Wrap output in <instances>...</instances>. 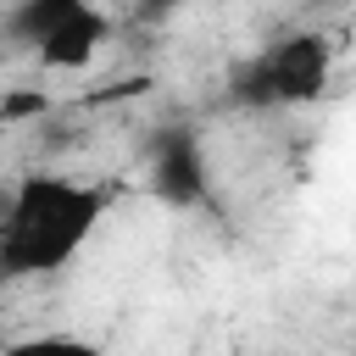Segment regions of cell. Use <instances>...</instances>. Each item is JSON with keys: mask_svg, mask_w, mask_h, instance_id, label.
I'll return each mask as SVG.
<instances>
[{"mask_svg": "<svg viewBox=\"0 0 356 356\" xmlns=\"http://www.w3.org/2000/svg\"><path fill=\"white\" fill-rule=\"evenodd\" d=\"M100 211H106L100 189L56 178V172H28L11 189V206L0 217V273L6 278L61 273L95 234Z\"/></svg>", "mask_w": 356, "mask_h": 356, "instance_id": "obj_1", "label": "cell"}, {"mask_svg": "<svg viewBox=\"0 0 356 356\" xmlns=\"http://www.w3.org/2000/svg\"><path fill=\"white\" fill-rule=\"evenodd\" d=\"M178 6H184V0H139V6H134V17H139V22H167Z\"/></svg>", "mask_w": 356, "mask_h": 356, "instance_id": "obj_8", "label": "cell"}, {"mask_svg": "<svg viewBox=\"0 0 356 356\" xmlns=\"http://www.w3.org/2000/svg\"><path fill=\"white\" fill-rule=\"evenodd\" d=\"M78 6H89V0H17V11H11V22H6V33L39 50V39H44L50 28H61Z\"/></svg>", "mask_w": 356, "mask_h": 356, "instance_id": "obj_5", "label": "cell"}, {"mask_svg": "<svg viewBox=\"0 0 356 356\" xmlns=\"http://www.w3.org/2000/svg\"><path fill=\"white\" fill-rule=\"evenodd\" d=\"M150 189H156V200H167V206H178V211L206 200V156H200V139H195L189 128H178V134H167V139L156 145Z\"/></svg>", "mask_w": 356, "mask_h": 356, "instance_id": "obj_3", "label": "cell"}, {"mask_svg": "<svg viewBox=\"0 0 356 356\" xmlns=\"http://www.w3.org/2000/svg\"><path fill=\"white\" fill-rule=\"evenodd\" d=\"M0 356H100V350L78 334H28V339H11Z\"/></svg>", "mask_w": 356, "mask_h": 356, "instance_id": "obj_6", "label": "cell"}, {"mask_svg": "<svg viewBox=\"0 0 356 356\" xmlns=\"http://www.w3.org/2000/svg\"><path fill=\"white\" fill-rule=\"evenodd\" d=\"M44 111H50L44 89H11V95H0V122H33Z\"/></svg>", "mask_w": 356, "mask_h": 356, "instance_id": "obj_7", "label": "cell"}, {"mask_svg": "<svg viewBox=\"0 0 356 356\" xmlns=\"http://www.w3.org/2000/svg\"><path fill=\"white\" fill-rule=\"evenodd\" d=\"M334 72V44L323 33H284L261 56H250L234 72V100L239 106H306L328 89Z\"/></svg>", "mask_w": 356, "mask_h": 356, "instance_id": "obj_2", "label": "cell"}, {"mask_svg": "<svg viewBox=\"0 0 356 356\" xmlns=\"http://www.w3.org/2000/svg\"><path fill=\"white\" fill-rule=\"evenodd\" d=\"M106 39H111V17H106L100 6H78L61 28H50V33L39 39V61H44L50 72H78V67H89V61L100 56Z\"/></svg>", "mask_w": 356, "mask_h": 356, "instance_id": "obj_4", "label": "cell"}]
</instances>
